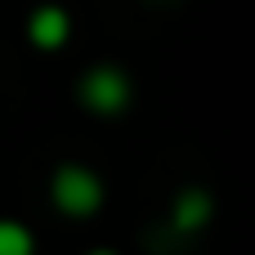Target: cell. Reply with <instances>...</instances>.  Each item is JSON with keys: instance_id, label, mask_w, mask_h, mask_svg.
Wrapping results in <instances>:
<instances>
[{"instance_id": "2", "label": "cell", "mask_w": 255, "mask_h": 255, "mask_svg": "<svg viewBox=\"0 0 255 255\" xmlns=\"http://www.w3.org/2000/svg\"><path fill=\"white\" fill-rule=\"evenodd\" d=\"M49 197H54V206L63 215L85 220V215H94L103 206V179L81 161H63L54 170V179H49Z\"/></svg>"}, {"instance_id": "5", "label": "cell", "mask_w": 255, "mask_h": 255, "mask_svg": "<svg viewBox=\"0 0 255 255\" xmlns=\"http://www.w3.org/2000/svg\"><path fill=\"white\" fill-rule=\"evenodd\" d=\"M0 255H36V238L18 220H0Z\"/></svg>"}, {"instance_id": "6", "label": "cell", "mask_w": 255, "mask_h": 255, "mask_svg": "<svg viewBox=\"0 0 255 255\" xmlns=\"http://www.w3.org/2000/svg\"><path fill=\"white\" fill-rule=\"evenodd\" d=\"M90 255H117V251H90Z\"/></svg>"}, {"instance_id": "1", "label": "cell", "mask_w": 255, "mask_h": 255, "mask_svg": "<svg viewBox=\"0 0 255 255\" xmlns=\"http://www.w3.org/2000/svg\"><path fill=\"white\" fill-rule=\"evenodd\" d=\"M130 99H134V81L117 63H94L76 81V103L94 117H117V112L130 108Z\"/></svg>"}, {"instance_id": "3", "label": "cell", "mask_w": 255, "mask_h": 255, "mask_svg": "<svg viewBox=\"0 0 255 255\" xmlns=\"http://www.w3.org/2000/svg\"><path fill=\"white\" fill-rule=\"evenodd\" d=\"M215 220V197L206 193V188H179L175 193V206H170V233L175 238H193V233H202L206 224Z\"/></svg>"}, {"instance_id": "4", "label": "cell", "mask_w": 255, "mask_h": 255, "mask_svg": "<svg viewBox=\"0 0 255 255\" xmlns=\"http://www.w3.org/2000/svg\"><path fill=\"white\" fill-rule=\"evenodd\" d=\"M27 40H31L36 49H45V54L63 49V45L72 40V13H67L63 4H36V9L27 13Z\"/></svg>"}]
</instances>
